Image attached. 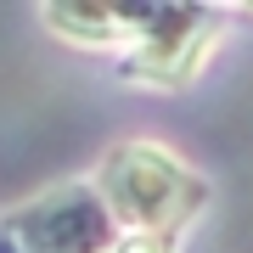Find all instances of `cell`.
Instances as JSON below:
<instances>
[{
	"mask_svg": "<svg viewBox=\"0 0 253 253\" xmlns=\"http://www.w3.org/2000/svg\"><path fill=\"white\" fill-rule=\"evenodd\" d=\"M23 242V253H113L118 219L96 186H56L45 197L11 208L0 219Z\"/></svg>",
	"mask_w": 253,
	"mask_h": 253,
	"instance_id": "7a4b0ae2",
	"label": "cell"
},
{
	"mask_svg": "<svg viewBox=\"0 0 253 253\" xmlns=\"http://www.w3.org/2000/svg\"><path fill=\"white\" fill-rule=\"evenodd\" d=\"M0 253H23V242H17V236H11L6 225H0Z\"/></svg>",
	"mask_w": 253,
	"mask_h": 253,
	"instance_id": "3957f363",
	"label": "cell"
},
{
	"mask_svg": "<svg viewBox=\"0 0 253 253\" xmlns=\"http://www.w3.org/2000/svg\"><path fill=\"white\" fill-rule=\"evenodd\" d=\"M96 191L107 197L118 231H129V236H169L203 203V186L163 146H146V141L141 146H118L107 158V169H101Z\"/></svg>",
	"mask_w": 253,
	"mask_h": 253,
	"instance_id": "6da1fadb",
	"label": "cell"
}]
</instances>
